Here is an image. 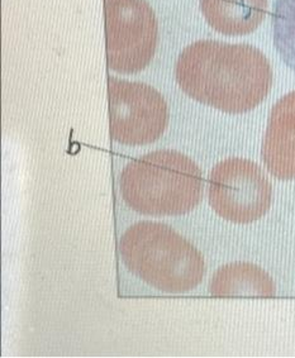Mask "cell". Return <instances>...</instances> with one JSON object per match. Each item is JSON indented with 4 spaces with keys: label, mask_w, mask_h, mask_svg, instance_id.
Wrapping results in <instances>:
<instances>
[{
    "label": "cell",
    "mask_w": 295,
    "mask_h": 358,
    "mask_svg": "<svg viewBox=\"0 0 295 358\" xmlns=\"http://www.w3.org/2000/svg\"><path fill=\"white\" fill-rule=\"evenodd\" d=\"M120 255L128 270L168 294H184L201 285L206 275L201 253L171 227L138 222L120 239Z\"/></svg>",
    "instance_id": "3957f363"
},
{
    "label": "cell",
    "mask_w": 295,
    "mask_h": 358,
    "mask_svg": "<svg viewBox=\"0 0 295 358\" xmlns=\"http://www.w3.org/2000/svg\"><path fill=\"white\" fill-rule=\"evenodd\" d=\"M110 138L126 146H146L161 137L168 124L166 100L143 83L108 78Z\"/></svg>",
    "instance_id": "5b68a950"
},
{
    "label": "cell",
    "mask_w": 295,
    "mask_h": 358,
    "mask_svg": "<svg viewBox=\"0 0 295 358\" xmlns=\"http://www.w3.org/2000/svg\"><path fill=\"white\" fill-rule=\"evenodd\" d=\"M262 159L276 179H295V92L282 96L271 109Z\"/></svg>",
    "instance_id": "52a82bcc"
},
{
    "label": "cell",
    "mask_w": 295,
    "mask_h": 358,
    "mask_svg": "<svg viewBox=\"0 0 295 358\" xmlns=\"http://www.w3.org/2000/svg\"><path fill=\"white\" fill-rule=\"evenodd\" d=\"M271 22L275 50L295 73V0H276Z\"/></svg>",
    "instance_id": "30bf717a"
},
{
    "label": "cell",
    "mask_w": 295,
    "mask_h": 358,
    "mask_svg": "<svg viewBox=\"0 0 295 358\" xmlns=\"http://www.w3.org/2000/svg\"><path fill=\"white\" fill-rule=\"evenodd\" d=\"M209 204L236 224L262 218L273 201V187L261 167L250 159H224L209 175Z\"/></svg>",
    "instance_id": "8992f818"
},
{
    "label": "cell",
    "mask_w": 295,
    "mask_h": 358,
    "mask_svg": "<svg viewBox=\"0 0 295 358\" xmlns=\"http://www.w3.org/2000/svg\"><path fill=\"white\" fill-rule=\"evenodd\" d=\"M107 65L118 73H137L154 59L159 22L145 0H104Z\"/></svg>",
    "instance_id": "277c9868"
},
{
    "label": "cell",
    "mask_w": 295,
    "mask_h": 358,
    "mask_svg": "<svg viewBox=\"0 0 295 358\" xmlns=\"http://www.w3.org/2000/svg\"><path fill=\"white\" fill-rule=\"evenodd\" d=\"M175 78L192 99L229 114L252 110L268 96L274 80L260 50L221 41L185 47L176 61Z\"/></svg>",
    "instance_id": "6da1fadb"
},
{
    "label": "cell",
    "mask_w": 295,
    "mask_h": 358,
    "mask_svg": "<svg viewBox=\"0 0 295 358\" xmlns=\"http://www.w3.org/2000/svg\"><path fill=\"white\" fill-rule=\"evenodd\" d=\"M209 26L226 36L252 34L268 12V0H199Z\"/></svg>",
    "instance_id": "ba28073f"
},
{
    "label": "cell",
    "mask_w": 295,
    "mask_h": 358,
    "mask_svg": "<svg viewBox=\"0 0 295 358\" xmlns=\"http://www.w3.org/2000/svg\"><path fill=\"white\" fill-rule=\"evenodd\" d=\"M122 198L134 212L151 217L182 215L201 203V169L184 153L160 150L134 159L120 178Z\"/></svg>",
    "instance_id": "7a4b0ae2"
},
{
    "label": "cell",
    "mask_w": 295,
    "mask_h": 358,
    "mask_svg": "<svg viewBox=\"0 0 295 358\" xmlns=\"http://www.w3.org/2000/svg\"><path fill=\"white\" fill-rule=\"evenodd\" d=\"M215 298H274L276 287L268 272L252 264H229L215 271L209 282Z\"/></svg>",
    "instance_id": "9c48e42d"
}]
</instances>
